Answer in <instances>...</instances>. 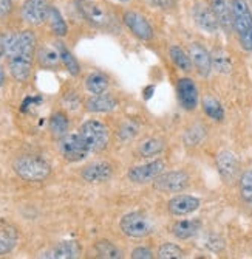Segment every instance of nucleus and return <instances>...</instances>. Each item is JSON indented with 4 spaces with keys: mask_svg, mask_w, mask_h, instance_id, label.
<instances>
[{
    "mask_svg": "<svg viewBox=\"0 0 252 259\" xmlns=\"http://www.w3.org/2000/svg\"><path fill=\"white\" fill-rule=\"evenodd\" d=\"M5 55L8 56V68L11 76L25 82L31 76L33 62L36 58L37 39L31 30H22L19 33H5L2 36Z\"/></svg>",
    "mask_w": 252,
    "mask_h": 259,
    "instance_id": "nucleus-1",
    "label": "nucleus"
},
{
    "mask_svg": "<svg viewBox=\"0 0 252 259\" xmlns=\"http://www.w3.org/2000/svg\"><path fill=\"white\" fill-rule=\"evenodd\" d=\"M232 16V31L238 37L240 47L252 53V11L247 0H229Z\"/></svg>",
    "mask_w": 252,
    "mask_h": 259,
    "instance_id": "nucleus-2",
    "label": "nucleus"
},
{
    "mask_svg": "<svg viewBox=\"0 0 252 259\" xmlns=\"http://www.w3.org/2000/svg\"><path fill=\"white\" fill-rule=\"evenodd\" d=\"M14 172L25 182H43L51 174V166L47 160L37 155H20L13 163Z\"/></svg>",
    "mask_w": 252,
    "mask_h": 259,
    "instance_id": "nucleus-3",
    "label": "nucleus"
},
{
    "mask_svg": "<svg viewBox=\"0 0 252 259\" xmlns=\"http://www.w3.org/2000/svg\"><path fill=\"white\" fill-rule=\"evenodd\" d=\"M78 134L84 140L90 152H101L107 148L110 140L108 127L98 120H87L85 123H82Z\"/></svg>",
    "mask_w": 252,
    "mask_h": 259,
    "instance_id": "nucleus-4",
    "label": "nucleus"
},
{
    "mask_svg": "<svg viewBox=\"0 0 252 259\" xmlns=\"http://www.w3.org/2000/svg\"><path fill=\"white\" fill-rule=\"evenodd\" d=\"M79 14L87 23L95 28H108L111 25V17L98 0H75Z\"/></svg>",
    "mask_w": 252,
    "mask_h": 259,
    "instance_id": "nucleus-5",
    "label": "nucleus"
},
{
    "mask_svg": "<svg viewBox=\"0 0 252 259\" xmlns=\"http://www.w3.org/2000/svg\"><path fill=\"white\" fill-rule=\"evenodd\" d=\"M122 23L138 40L149 42V40H153V37H155V30L152 27V23L140 11L125 10L122 13Z\"/></svg>",
    "mask_w": 252,
    "mask_h": 259,
    "instance_id": "nucleus-6",
    "label": "nucleus"
},
{
    "mask_svg": "<svg viewBox=\"0 0 252 259\" xmlns=\"http://www.w3.org/2000/svg\"><path fill=\"white\" fill-rule=\"evenodd\" d=\"M57 148H59L60 155L70 163L82 161L90 154L87 145L84 143V140L81 138V135L78 132L76 134H65L64 137H60L57 141Z\"/></svg>",
    "mask_w": 252,
    "mask_h": 259,
    "instance_id": "nucleus-7",
    "label": "nucleus"
},
{
    "mask_svg": "<svg viewBox=\"0 0 252 259\" xmlns=\"http://www.w3.org/2000/svg\"><path fill=\"white\" fill-rule=\"evenodd\" d=\"M119 228L125 236L133 239H141L150 234L152 224L146 214L140 213V211H132V213H127L121 218Z\"/></svg>",
    "mask_w": 252,
    "mask_h": 259,
    "instance_id": "nucleus-8",
    "label": "nucleus"
},
{
    "mask_svg": "<svg viewBox=\"0 0 252 259\" xmlns=\"http://www.w3.org/2000/svg\"><path fill=\"white\" fill-rule=\"evenodd\" d=\"M192 20L200 28L201 31L208 33V34H215L220 30L218 20L209 5V2L206 0H197L192 5Z\"/></svg>",
    "mask_w": 252,
    "mask_h": 259,
    "instance_id": "nucleus-9",
    "label": "nucleus"
},
{
    "mask_svg": "<svg viewBox=\"0 0 252 259\" xmlns=\"http://www.w3.org/2000/svg\"><path fill=\"white\" fill-rule=\"evenodd\" d=\"M189 180L186 171H169L153 180V188L159 193H181L189 186Z\"/></svg>",
    "mask_w": 252,
    "mask_h": 259,
    "instance_id": "nucleus-10",
    "label": "nucleus"
},
{
    "mask_svg": "<svg viewBox=\"0 0 252 259\" xmlns=\"http://www.w3.org/2000/svg\"><path fill=\"white\" fill-rule=\"evenodd\" d=\"M48 0H25L20 7V17L31 27H39L47 22L50 11Z\"/></svg>",
    "mask_w": 252,
    "mask_h": 259,
    "instance_id": "nucleus-11",
    "label": "nucleus"
},
{
    "mask_svg": "<svg viewBox=\"0 0 252 259\" xmlns=\"http://www.w3.org/2000/svg\"><path fill=\"white\" fill-rule=\"evenodd\" d=\"M164 168H166V163L161 158H156V160H152L149 163L138 164V166L130 168L127 172V177L132 183L144 185V183L153 182L159 174H163Z\"/></svg>",
    "mask_w": 252,
    "mask_h": 259,
    "instance_id": "nucleus-12",
    "label": "nucleus"
},
{
    "mask_svg": "<svg viewBox=\"0 0 252 259\" xmlns=\"http://www.w3.org/2000/svg\"><path fill=\"white\" fill-rule=\"evenodd\" d=\"M187 53L192 59V64L200 76L208 78L212 72V55L201 42H191Z\"/></svg>",
    "mask_w": 252,
    "mask_h": 259,
    "instance_id": "nucleus-13",
    "label": "nucleus"
},
{
    "mask_svg": "<svg viewBox=\"0 0 252 259\" xmlns=\"http://www.w3.org/2000/svg\"><path fill=\"white\" fill-rule=\"evenodd\" d=\"M176 95H178L179 106L184 110L192 112L198 107L200 95H198V87L194 82V79L179 78L176 82Z\"/></svg>",
    "mask_w": 252,
    "mask_h": 259,
    "instance_id": "nucleus-14",
    "label": "nucleus"
},
{
    "mask_svg": "<svg viewBox=\"0 0 252 259\" xmlns=\"http://www.w3.org/2000/svg\"><path fill=\"white\" fill-rule=\"evenodd\" d=\"M200 205H201V200L195 196L178 194V196H173L167 202V209L173 216H187V214L195 213L200 208Z\"/></svg>",
    "mask_w": 252,
    "mask_h": 259,
    "instance_id": "nucleus-15",
    "label": "nucleus"
},
{
    "mask_svg": "<svg viewBox=\"0 0 252 259\" xmlns=\"http://www.w3.org/2000/svg\"><path fill=\"white\" fill-rule=\"evenodd\" d=\"M215 163H217V169L224 182L229 183L235 180L237 172H238V160L234 152L227 149L220 151L215 157Z\"/></svg>",
    "mask_w": 252,
    "mask_h": 259,
    "instance_id": "nucleus-16",
    "label": "nucleus"
},
{
    "mask_svg": "<svg viewBox=\"0 0 252 259\" xmlns=\"http://www.w3.org/2000/svg\"><path fill=\"white\" fill-rule=\"evenodd\" d=\"M113 176V166L108 161H93L82 169L81 177L88 183H104Z\"/></svg>",
    "mask_w": 252,
    "mask_h": 259,
    "instance_id": "nucleus-17",
    "label": "nucleus"
},
{
    "mask_svg": "<svg viewBox=\"0 0 252 259\" xmlns=\"http://www.w3.org/2000/svg\"><path fill=\"white\" fill-rule=\"evenodd\" d=\"M209 5L218 20L220 28L226 33H232V16H231V4L229 0H209Z\"/></svg>",
    "mask_w": 252,
    "mask_h": 259,
    "instance_id": "nucleus-18",
    "label": "nucleus"
},
{
    "mask_svg": "<svg viewBox=\"0 0 252 259\" xmlns=\"http://www.w3.org/2000/svg\"><path fill=\"white\" fill-rule=\"evenodd\" d=\"M116 107H118L116 98L107 95V93L93 95L85 101V109L87 112H91V113H108V112H113Z\"/></svg>",
    "mask_w": 252,
    "mask_h": 259,
    "instance_id": "nucleus-19",
    "label": "nucleus"
},
{
    "mask_svg": "<svg viewBox=\"0 0 252 259\" xmlns=\"http://www.w3.org/2000/svg\"><path fill=\"white\" fill-rule=\"evenodd\" d=\"M43 256L54 259H75L81 256V247L76 241H62Z\"/></svg>",
    "mask_w": 252,
    "mask_h": 259,
    "instance_id": "nucleus-20",
    "label": "nucleus"
},
{
    "mask_svg": "<svg viewBox=\"0 0 252 259\" xmlns=\"http://www.w3.org/2000/svg\"><path fill=\"white\" fill-rule=\"evenodd\" d=\"M201 230V222L198 219H182L172 225V234L176 239H191Z\"/></svg>",
    "mask_w": 252,
    "mask_h": 259,
    "instance_id": "nucleus-21",
    "label": "nucleus"
},
{
    "mask_svg": "<svg viewBox=\"0 0 252 259\" xmlns=\"http://www.w3.org/2000/svg\"><path fill=\"white\" fill-rule=\"evenodd\" d=\"M56 49L59 52V56H60V62L62 65L67 68V72L70 73L72 76H78L81 73V64L79 61L76 59V56L72 53V50L68 49V47L62 42V40H56L54 42Z\"/></svg>",
    "mask_w": 252,
    "mask_h": 259,
    "instance_id": "nucleus-22",
    "label": "nucleus"
},
{
    "mask_svg": "<svg viewBox=\"0 0 252 259\" xmlns=\"http://www.w3.org/2000/svg\"><path fill=\"white\" fill-rule=\"evenodd\" d=\"M47 23L51 30V33L56 36V37H65L68 34V23L67 20L64 19L60 10L54 5L50 7V11H48V19H47Z\"/></svg>",
    "mask_w": 252,
    "mask_h": 259,
    "instance_id": "nucleus-23",
    "label": "nucleus"
},
{
    "mask_svg": "<svg viewBox=\"0 0 252 259\" xmlns=\"http://www.w3.org/2000/svg\"><path fill=\"white\" fill-rule=\"evenodd\" d=\"M36 56L39 64L45 68H56L59 67V64H62L56 45H42L36 52Z\"/></svg>",
    "mask_w": 252,
    "mask_h": 259,
    "instance_id": "nucleus-24",
    "label": "nucleus"
},
{
    "mask_svg": "<svg viewBox=\"0 0 252 259\" xmlns=\"http://www.w3.org/2000/svg\"><path fill=\"white\" fill-rule=\"evenodd\" d=\"M169 56H170L172 62L175 64V67L179 68L181 72L189 73L194 70V64H192L189 53L184 49H181L179 45H170L169 47Z\"/></svg>",
    "mask_w": 252,
    "mask_h": 259,
    "instance_id": "nucleus-25",
    "label": "nucleus"
},
{
    "mask_svg": "<svg viewBox=\"0 0 252 259\" xmlns=\"http://www.w3.org/2000/svg\"><path fill=\"white\" fill-rule=\"evenodd\" d=\"M19 239V233L11 225H0V256L13 251Z\"/></svg>",
    "mask_w": 252,
    "mask_h": 259,
    "instance_id": "nucleus-26",
    "label": "nucleus"
},
{
    "mask_svg": "<svg viewBox=\"0 0 252 259\" xmlns=\"http://www.w3.org/2000/svg\"><path fill=\"white\" fill-rule=\"evenodd\" d=\"M166 148V143L163 138L159 137H150L147 140H144L143 143H140L138 146V154L140 157H155V155H159Z\"/></svg>",
    "mask_w": 252,
    "mask_h": 259,
    "instance_id": "nucleus-27",
    "label": "nucleus"
},
{
    "mask_svg": "<svg viewBox=\"0 0 252 259\" xmlns=\"http://www.w3.org/2000/svg\"><path fill=\"white\" fill-rule=\"evenodd\" d=\"M108 85H110L108 78L101 72H93L85 78V89L91 93V95H101V93H105Z\"/></svg>",
    "mask_w": 252,
    "mask_h": 259,
    "instance_id": "nucleus-28",
    "label": "nucleus"
},
{
    "mask_svg": "<svg viewBox=\"0 0 252 259\" xmlns=\"http://www.w3.org/2000/svg\"><path fill=\"white\" fill-rule=\"evenodd\" d=\"M68 127H70V121H68V116L64 112H54L50 116L48 129L56 138H60L68 134Z\"/></svg>",
    "mask_w": 252,
    "mask_h": 259,
    "instance_id": "nucleus-29",
    "label": "nucleus"
},
{
    "mask_svg": "<svg viewBox=\"0 0 252 259\" xmlns=\"http://www.w3.org/2000/svg\"><path fill=\"white\" fill-rule=\"evenodd\" d=\"M203 110L204 113L209 116V118L215 120V121H223L224 118V109L221 106V103L218 100H215L214 97H204L201 101Z\"/></svg>",
    "mask_w": 252,
    "mask_h": 259,
    "instance_id": "nucleus-30",
    "label": "nucleus"
},
{
    "mask_svg": "<svg viewBox=\"0 0 252 259\" xmlns=\"http://www.w3.org/2000/svg\"><path fill=\"white\" fill-rule=\"evenodd\" d=\"M95 250L99 257H107V259H121L122 251L110 241H98L95 244Z\"/></svg>",
    "mask_w": 252,
    "mask_h": 259,
    "instance_id": "nucleus-31",
    "label": "nucleus"
},
{
    "mask_svg": "<svg viewBox=\"0 0 252 259\" xmlns=\"http://www.w3.org/2000/svg\"><path fill=\"white\" fill-rule=\"evenodd\" d=\"M238 188H240L241 199L246 203L252 205V169L243 171V174L240 176V180H238Z\"/></svg>",
    "mask_w": 252,
    "mask_h": 259,
    "instance_id": "nucleus-32",
    "label": "nucleus"
},
{
    "mask_svg": "<svg viewBox=\"0 0 252 259\" xmlns=\"http://www.w3.org/2000/svg\"><path fill=\"white\" fill-rule=\"evenodd\" d=\"M212 55V68L218 70L220 73H229L231 72V59L223 52V50H215Z\"/></svg>",
    "mask_w": 252,
    "mask_h": 259,
    "instance_id": "nucleus-33",
    "label": "nucleus"
},
{
    "mask_svg": "<svg viewBox=\"0 0 252 259\" xmlns=\"http://www.w3.org/2000/svg\"><path fill=\"white\" fill-rule=\"evenodd\" d=\"M156 256L159 259H172V257L181 259L182 256H184V251H182V248L178 247L176 244L166 242V244H163L161 247L158 248V254Z\"/></svg>",
    "mask_w": 252,
    "mask_h": 259,
    "instance_id": "nucleus-34",
    "label": "nucleus"
},
{
    "mask_svg": "<svg viewBox=\"0 0 252 259\" xmlns=\"http://www.w3.org/2000/svg\"><path fill=\"white\" fill-rule=\"evenodd\" d=\"M130 256L133 259H150V257H153V251L149 247H136Z\"/></svg>",
    "mask_w": 252,
    "mask_h": 259,
    "instance_id": "nucleus-35",
    "label": "nucleus"
},
{
    "mask_svg": "<svg viewBox=\"0 0 252 259\" xmlns=\"http://www.w3.org/2000/svg\"><path fill=\"white\" fill-rule=\"evenodd\" d=\"M149 4L155 8L161 10H170L176 5V0H149Z\"/></svg>",
    "mask_w": 252,
    "mask_h": 259,
    "instance_id": "nucleus-36",
    "label": "nucleus"
},
{
    "mask_svg": "<svg viewBox=\"0 0 252 259\" xmlns=\"http://www.w3.org/2000/svg\"><path fill=\"white\" fill-rule=\"evenodd\" d=\"M13 11V0H0V19L10 16Z\"/></svg>",
    "mask_w": 252,
    "mask_h": 259,
    "instance_id": "nucleus-37",
    "label": "nucleus"
},
{
    "mask_svg": "<svg viewBox=\"0 0 252 259\" xmlns=\"http://www.w3.org/2000/svg\"><path fill=\"white\" fill-rule=\"evenodd\" d=\"M5 84V72H4V67L0 65V87Z\"/></svg>",
    "mask_w": 252,
    "mask_h": 259,
    "instance_id": "nucleus-38",
    "label": "nucleus"
},
{
    "mask_svg": "<svg viewBox=\"0 0 252 259\" xmlns=\"http://www.w3.org/2000/svg\"><path fill=\"white\" fill-rule=\"evenodd\" d=\"M5 55V49H4V40H2V36H0V58Z\"/></svg>",
    "mask_w": 252,
    "mask_h": 259,
    "instance_id": "nucleus-39",
    "label": "nucleus"
},
{
    "mask_svg": "<svg viewBox=\"0 0 252 259\" xmlns=\"http://www.w3.org/2000/svg\"><path fill=\"white\" fill-rule=\"evenodd\" d=\"M114 2H118V4H129V2H132V0H114Z\"/></svg>",
    "mask_w": 252,
    "mask_h": 259,
    "instance_id": "nucleus-40",
    "label": "nucleus"
},
{
    "mask_svg": "<svg viewBox=\"0 0 252 259\" xmlns=\"http://www.w3.org/2000/svg\"><path fill=\"white\" fill-rule=\"evenodd\" d=\"M247 2H249V7H250V11H252V0H247Z\"/></svg>",
    "mask_w": 252,
    "mask_h": 259,
    "instance_id": "nucleus-41",
    "label": "nucleus"
}]
</instances>
